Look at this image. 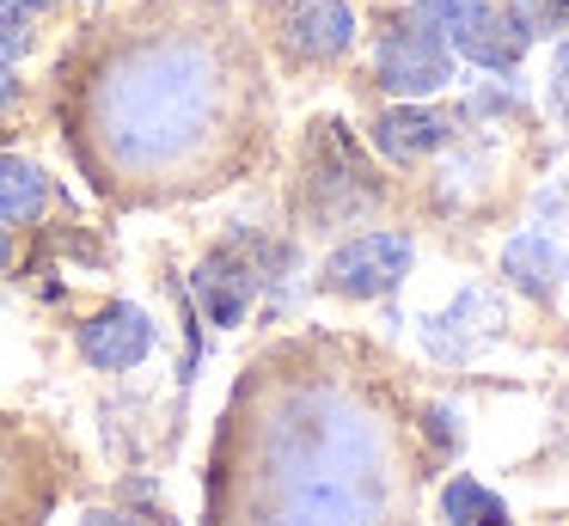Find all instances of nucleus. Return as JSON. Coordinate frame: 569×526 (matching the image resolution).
I'll use <instances>...</instances> for the list:
<instances>
[{
    "instance_id": "obj_3",
    "label": "nucleus",
    "mask_w": 569,
    "mask_h": 526,
    "mask_svg": "<svg viewBox=\"0 0 569 526\" xmlns=\"http://www.w3.org/2000/svg\"><path fill=\"white\" fill-rule=\"evenodd\" d=\"M307 178H300V196H307V215L319 227H349V220L373 215L380 208V178H373L368 153L356 147V135L337 117H319L307 135Z\"/></svg>"
},
{
    "instance_id": "obj_6",
    "label": "nucleus",
    "mask_w": 569,
    "mask_h": 526,
    "mask_svg": "<svg viewBox=\"0 0 569 526\" xmlns=\"http://www.w3.org/2000/svg\"><path fill=\"white\" fill-rule=\"evenodd\" d=\"M410 264H417V245H410L405 232H392V227H373V232L343 239L331 257H325L319 288L337 294V300H380V294H392L398 281L410 276Z\"/></svg>"
},
{
    "instance_id": "obj_17",
    "label": "nucleus",
    "mask_w": 569,
    "mask_h": 526,
    "mask_svg": "<svg viewBox=\"0 0 569 526\" xmlns=\"http://www.w3.org/2000/svg\"><path fill=\"white\" fill-rule=\"evenodd\" d=\"M422 423H429V440H435V447H459V440H466L453 404H429V410H422Z\"/></svg>"
},
{
    "instance_id": "obj_19",
    "label": "nucleus",
    "mask_w": 569,
    "mask_h": 526,
    "mask_svg": "<svg viewBox=\"0 0 569 526\" xmlns=\"http://www.w3.org/2000/svg\"><path fill=\"white\" fill-rule=\"evenodd\" d=\"M80 526H166L160 514H141V508H92Z\"/></svg>"
},
{
    "instance_id": "obj_14",
    "label": "nucleus",
    "mask_w": 569,
    "mask_h": 526,
    "mask_svg": "<svg viewBox=\"0 0 569 526\" xmlns=\"http://www.w3.org/2000/svg\"><path fill=\"white\" fill-rule=\"evenodd\" d=\"M43 202H50V178H43V166H31V159H19V153H0V227H26V220H38Z\"/></svg>"
},
{
    "instance_id": "obj_7",
    "label": "nucleus",
    "mask_w": 569,
    "mask_h": 526,
    "mask_svg": "<svg viewBox=\"0 0 569 526\" xmlns=\"http://www.w3.org/2000/svg\"><path fill=\"white\" fill-rule=\"evenodd\" d=\"M373 80L392 98H435L441 86H453V43L422 19L392 24L373 49Z\"/></svg>"
},
{
    "instance_id": "obj_16",
    "label": "nucleus",
    "mask_w": 569,
    "mask_h": 526,
    "mask_svg": "<svg viewBox=\"0 0 569 526\" xmlns=\"http://www.w3.org/2000/svg\"><path fill=\"white\" fill-rule=\"evenodd\" d=\"M508 19L527 31V43L532 37H557V31H569V0H508Z\"/></svg>"
},
{
    "instance_id": "obj_11",
    "label": "nucleus",
    "mask_w": 569,
    "mask_h": 526,
    "mask_svg": "<svg viewBox=\"0 0 569 526\" xmlns=\"http://www.w3.org/2000/svg\"><path fill=\"white\" fill-rule=\"evenodd\" d=\"M356 43V7L349 0H288L282 49L295 61H337Z\"/></svg>"
},
{
    "instance_id": "obj_15",
    "label": "nucleus",
    "mask_w": 569,
    "mask_h": 526,
    "mask_svg": "<svg viewBox=\"0 0 569 526\" xmlns=\"http://www.w3.org/2000/svg\"><path fill=\"white\" fill-rule=\"evenodd\" d=\"M441 514L453 526H502L508 520L502 496H496V489H483L478 477H453V484L441 489Z\"/></svg>"
},
{
    "instance_id": "obj_12",
    "label": "nucleus",
    "mask_w": 569,
    "mask_h": 526,
    "mask_svg": "<svg viewBox=\"0 0 569 526\" xmlns=\"http://www.w3.org/2000/svg\"><path fill=\"white\" fill-rule=\"evenodd\" d=\"M447 141H453V122H447L441 110L417 105V98H398V105L380 110V122H373V147H380L386 159H398V166H417V159L441 153Z\"/></svg>"
},
{
    "instance_id": "obj_10",
    "label": "nucleus",
    "mask_w": 569,
    "mask_h": 526,
    "mask_svg": "<svg viewBox=\"0 0 569 526\" xmlns=\"http://www.w3.org/2000/svg\"><path fill=\"white\" fill-rule=\"evenodd\" d=\"M56 502V477L43 465V453L26 435L7 428L0 416V526H43Z\"/></svg>"
},
{
    "instance_id": "obj_1",
    "label": "nucleus",
    "mask_w": 569,
    "mask_h": 526,
    "mask_svg": "<svg viewBox=\"0 0 569 526\" xmlns=\"http://www.w3.org/2000/svg\"><path fill=\"white\" fill-rule=\"evenodd\" d=\"M405 459L380 391L337 343H295L227 404L209 526H405Z\"/></svg>"
},
{
    "instance_id": "obj_2",
    "label": "nucleus",
    "mask_w": 569,
    "mask_h": 526,
    "mask_svg": "<svg viewBox=\"0 0 569 526\" xmlns=\"http://www.w3.org/2000/svg\"><path fill=\"white\" fill-rule=\"evenodd\" d=\"M246 56L209 24H148L123 31L80 80L74 147L104 190L129 202L209 190V159L246 92Z\"/></svg>"
},
{
    "instance_id": "obj_18",
    "label": "nucleus",
    "mask_w": 569,
    "mask_h": 526,
    "mask_svg": "<svg viewBox=\"0 0 569 526\" xmlns=\"http://www.w3.org/2000/svg\"><path fill=\"white\" fill-rule=\"evenodd\" d=\"M545 98H551V117L569 129V43L551 56V86H545Z\"/></svg>"
},
{
    "instance_id": "obj_4",
    "label": "nucleus",
    "mask_w": 569,
    "mask_h": 526,
    "mask_svg": "<svg viewBox=\"0 0 569 526\" xmlns=\"http://www.w3.org/2000/svg\"><path fill=\"white\" fill-rule=\"evenodd\" d=\"M282 257H288L282 245H263V239L214 245V251L190 269V294H197V306L214 325H246L251 300H258V288L270 281V269L282 264Z\"/></svg>"
},
{
    "instance_id": "obj_5",
    "label": "nucleus",
    "mask_w": 569,
    "mask_h": 526,
    "mask_svg": "<svg viewBox=\"0 0 569 526\" xmlns=\"http://www.w3.org/2000/svg\"><path fill=\"white\" fill-rule=\"evenodd\" d=\"M417 19L453 43V56L478 61L490 73H515L527 56V31L490 0H417Z\"/></svg>"
},
{
    "instance_id": "obj_20",
    "label": "nucleus",
    "mask_w": 569,
    "mask_h": 526,
    "mask_svg": "<svg viewBox=\"0 0 569 526\" xmlns=\"http://www.w3.org/2000/svg\"><path fill=\"white\" fill-rule=\"evenodd\" d=\"M19 98V80H13V61H0V110H13Z\"/></svg>"
},
{
    "instance_id": "obj_8",
    "label": "nucleus",
    "mask_w": 569,
    "mask_h": 526,
    "mask_svg": "<svg viewBox=\"0 0 569 526\" xmlns=\"http://www.w3.org/2000/svg\"><path fill=\"white\" fill-rule=\"evenodd\" d=\"M502 330H508V300L496 288H483V281H471V288H459L441 312L422 318V349L447 367H466V361H478Z\"/></svg>"
},
{
    "instance_id": "obj_13",
    "label": "nucleus",
    "mask_w": 569,
    "mask_h": 526,
    "mask_svg": "<svg viewBox=\"0 0 569 526\" xmlns=\"http://www.w3.org/2000/svg\"><path fill=\"white\" fill-rule=\"evenodd\" d=\"M502 276L515 294L527 300H557V288L569 281V251L551 239V232H515L502 245Z\"/></svg>"
},
{
    "instance_id": "obj_21",
    "label": "nucleus",
    "mask_w": 569,
    "mask_h": 526,
    "mask_svg": "<svg viewBox=\"0 0 569 526\" xmlns=\"http://www.w3.org/2000/svg\"><path fill=\"white\" fill-rule=\"evenodd\" d=\"M7 264H13V232L0 227V269H7Z\"/></svg>"
},
{
    "instance_id": "obj_9",
    "label": "nucleus",
    "mask_w": 569,
    "mask_h": 526,
    "mask_svg": "<svg viewBox=\"0 0 569 526\" xmlns=\"http://www.w3.org/2000/svg\"><path fill=\"white\" fill-rule=\"evenodd\" d=\"M74 349H80V361L99 367V374H129V367H141L160 349V325H153V312L136 300H104L99 312H87L74 325Z\"/></svg>"
},
{
    "instance_id": "obj_22",
    "label": "nucleus",
    "mask_w": 569,
    "mask_h": 526,
    "mask_svg": "<svg viewBox=\"0 0 569 526\" xmlns=\"http://www.w3.org/2000/svg\"><path fill=\"white\" fill-rule=\"evenodd\" d=\"M19 7H26V19H38L43 7H56V0H19Z\"/></svg>"
}]
</instances>
